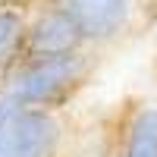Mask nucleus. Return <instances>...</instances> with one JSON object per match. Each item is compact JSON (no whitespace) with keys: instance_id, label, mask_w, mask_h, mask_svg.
Wrapping results in <instances>:
<instances>
[{"instance_id":"nucleus-1","label":"nucleus","mask_w":157,"mask_h":157,"mask_svg":"<svg viewBox=\"0 0 157 157\" xmlns=\"http://www.w3.org/2000/svg\"><path fill=\"white\" fill-rule=\"evenodd\" d=\"M91 75V54L75 50L63 57H38V60H16L6 69V94L35 110H57L66 104Z\"/></svg>"},{"instance_id":"nucleus-8","label":"nucleus","mask_w":157,"mask_h":157,"mask_svg":"<svg viewBox=\"0 0 157 157\" xmlns=\"http://www.w3.org/2000/svg\"><path fill=\"white\" fill-rule=\"evenodd\" d=\"M0 3H13V0H0Z\"/></svg>"},{"instance_id":"nucleus-3","label":"nucleus","mask_w":157,"mask_h":157,"mask_svg":"<svg viewBox=\"0 0 157 157\" xmlns=\"http://www.w3.org/2000/svg\"><path fill=\"white\" fill-rule=\"evenodd\" d=\"M75 22L85 44H104L132 25L138 0H54Z\"/></svg>"},{"instance_id":"nucleus-4","label":"nucleus","mask_w":157,"mask_h":157,"mask_svg":"<svg viewBox=\"0 0 157 157\" xmlns=\"http://www.w3.org/2000/svg\"><path fill=\"white\" fill-rule=\"evenodd\" d=\"M75 50H85V41L78 35V29H75V22L63 13V6L50 3L29 22L19 60L63 57V54H75Z\"/></svg>"},{"instance_id":"nucleus-2","label":"nucleus","mask_w":157,"mask_h":157,"mask_svg":"<svg viewBox=\"0 0 157 157\" xmlns=\"http://www.w3.org/2000/svg\"><path fill=\"white\" fill-rule=\"evenodd\" d=\"M63 123L54 110L16 104L0 85V157H57Z\"/></svg>"},{"instance_id":"nucleus-5","label":"nucleus","mask_w":157,"mask_h":157,"mask_svg":"<svg viewBox=\"0 0 157 157\" xmlns=\"http://www.w3.org/2000/svg\"><path fill=\"white\" fill-rule=\"evenodd\" d=\"M120 157H157V104H138L126 116Z\"/></svg>"},{"instance_id":"nucleus-6","label":"nucleus","mask_w":157,"mask_h":157,"mask_svg":"<svg viewBox=\"0 0 157 157\" xmlns=\"http://www.w3.org/2000/svg\"><path fill=\"white\" fill-rule=\"evenodd\" d=\"M25 29H29V22L22 13L10 3H0V69H10L22 57Z\"/></svg>"},{"instance_id":"nucleus-7","label":"nucleus","mask_w":157,"mask_h":157,"mask_svg":"<svg viewBox=\"0 0 157 157\" xmlns=\"http://www.w3.org/2000/svg\"><path fill=\"white\" fill-rule=\"evenodd\" d=\"M154 85H157V69H154Z\"/></svg>"}]
</instances>
